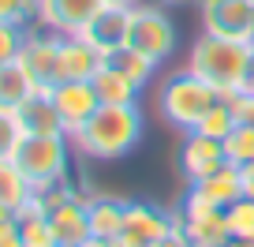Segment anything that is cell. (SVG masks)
<instances>
[{
    "mask_svg": "<svg viewBox=\"0 0 254 247\" xmlns=\"http://www.w3.org/2000/svg\"><path fill=\"white\" fill-rule=\"evenodd\" d=\"M26 199H30V183L19 176V168L11 165V158H0V202L23 210Z\"/></svg>",
    "mask_w": 254,
    "mask_h": 247,
    "instance_id": "obj_24",
    "label": "cell"
},
{
    "mask_svg": "<svg viewBox=\"0 0 254 247\" xmlns=\"http://www.w3.org/2000/svg\"><path fill=\"white\" fill-rule=\"evenodd\" d=\"M217 247H254V240H243V236H228L224 244H217Z\"/></svg>",
    "mask_w": 254,
    "mask_h": 247,
    "instance_id": "obj_31",
    "label": "cell"
},
{
    "mask_svg": "<svg viewBox=\"0 0 254 247\" xmlns=\"http://www.w3.org/2000/svg\"><path fill=\"white\" fill-rule=\"evenodd\" d=\"M105 4H112V8H135V4H142V0H105Z\"/></svg>",
    "mask_w": 254,
    "mask_h": 247,
    "instance_id": "obj_35",
    "label": "cell"
},
{
    "mask_svg": "<svg viewBox=\"0 0 254 247\" xmlns=\"http://www.w3.org/2000/svg\"><path fill=\"white\" fill-rule=\"evenodd\" d=\"M11 165L30 183V191L45 187V183H56L71 168V139L67 135H23L15 154H11Z\"/></svg>",
    "mask_w": 254,
    "mask_h": 247,
    "instance_id": "obj_4",
    "label": "cell"
},
{
    "mask_svg": "<svg viewBox=\"0 0 254 247\" xmlns=\"http://www.w3.org/2000/svg\"><path fill=\"white\" fill-rule=\"evenodd\" d=\"M23 41H26V26L0 23V68H8L11 60H19V53H23Z\"/></svg>",
    "mask_w": 254,
    "mask_h": 247,
    "instance_id": "obj_28",
    "label": "cell"
},
{
    "mask_svg": "<svg viewBox=\"0 0 254 247\" xmlns=\"http://www.w3.org/2000/svg\"><path fill=\"white\" fill-rule=\"evenodd\" d=\"M142 109L138 105H101L71 139V146L90 161H120L142 139Z\"/></svg>",
    "mask_w": 254,
    "mask_h": 247,
    "instance_id": "obj_1",
    "label": "cell"
},
{
    "mask_svg": "<svg viewBox=\"0 0 254 247\" xmlns=\"http://www.w3.org/2000/svg\"><path fill=\"white\" fill-rule=\"evenodd\" d=\"M15 214H19L15 206H8V202H0V225H4V221H15Z\"/></svg>",
    "mask_w": 254,
    "mask_h": 247,
    "instance_id": "obj_32",
    "label": "cell"
},
{
    "mask_svg": "<svg viewBox=\"0 0 254 247\" xmlns=\"http://www.w3.org/2000/svg\"><path fill=\"white\" fill-rule=\"evenodd\" d=\"M187 68L221 94H239V90L254 86V45L202 30V38L190 45Z\"/></svg>",
    "mask_w": 254,
    "mask_h": 247,
    "instance_id": "obj_2",
    "label": "cell"
},
{
    "mask_svg": "<svg viewBox=\"0 0 254 247\" xmlns=\"http://www.w3.org/2000/svg\"><path fill=\"white\" fill-rule=\"evenodd\" d=\"M224 165H228V158H224L221 139H206V135H198V131H187V139H183V146H180V168H183V176H187V183L206 180V176H213L217 168H224Z\"/></svg>",
    "mask_w": 254,
    "mask_h": 247,
    "instance_id": "obj_11",
    "label": "cell"
},
{
    "mask_svg": "<svg viewBox=\"0 0 254 247\" xmlns=\"http://www.w3.org/2000/svg\"><path fill=\"white\" fill-rule=\"evenodd\" d=\"M243 180H247V195L254 199V165H251V168H243Z\"/></svg>",
    "mask_w": 254,
    "mask_h": 247,
    "instance_id": "obj_33",
    "label": "cell"
},
{
    "mask_svg": "<svg viewBox=\"0 0 254 247\" xmlns=\"http://www.w3.org/2000/svg\"><path fill=\"white\" fill-rule=\"evenodd\" d=\"M176 41H180V30L168 19L165 4L142 0V4L131 8V34H127V45L131 49H138V53H146L150 60L161 64V60H168L176 53Z\"/></svg>",
    "mask_w": 254,
    "mask_h": 247,
    "instance_id": "obj_5",
    "label": "cell"
},
{
    "mask_svg": "<svg viewBox=\"0 0 254 247\" xmlns=\"http://www.w3.org/2000/svg\"><path fill=\"white\" fill-rule=\"evenodd\" d=\"M53 236L60 247H86L90 244V195L79 191L75 199H67L60 210L49 214Z\"/></svg>",
    "mask_w": 254,
    "mask_h": 247,
    "instance_id": "obj_12",
    "label": "cell"
},
{
    "mask_svg": "<svg viewBox=\"0 0 254 247\" xmlns=\"http://www.w3.org/2000/svg\"><path fill=\"white\" fill-rule=\"evenodd\" d=\"M236 124H239V120H236V109H232V105L224 101V94H221V101H217L213 109L198 120V128H194V131H198V135H206V139H221V143H224V139L236 131Z\"/></svg>",
    "mask_w": 254,
    "mask_h": 247,
    "instance_id": "obj_23",
    "label": "cell"
},
{
    "mask_svg": "<svg viewBox=\"0 0 254 247\" xmlns=\"http://www.w3.org/2000/svg\"><path fill=\"white\" fill-rule=\"evenodd\" d=\"M187 195H194V199H206V202H213V206L228 210L232 202H239V199L247 195L243 168H236V165L217 168L213 176H206V180H198V183H190V187H187Z\"/></svg>",
    "mask_w": 254,
    "mask_h": 247,
    "instance_id": "obj_16",
    "label": "cell"
},
{
    "mask_svg": "<svg viewBox=\"0 0 254 247\" xmlns=\"http://www.w3.org/2000/svg\"><path fill=\"white\" fill-rule=\"evenodd\" d=\"M105 64H112L116 72H124L127 79L138 82V86H146V82L153 79V72H157V60H150L146 53H138V49H131V45L109 53V56H105Z\"/></svg>",
    "mask_w": 254,
    "mask_h": 247,
    "instance_id": "obj_22",
    "label": "cell"
},
{
    "mask_svg": "<svg viewBox=\"0 0 254 247\" xmlns=\"http://www.w3.org/2000/svg\"><path fill=\"white\" fill-rule=\"evenodd\" d=\"M53 101L60 109V120H64V128H67V135H75L101 109V97H97L94 82H60L53 90Z\"/></svg>",
    "mask_w": 254,
    "mask_h": 247,
    "instance_id": "obj_13",
    "label": "cell"
},
{
    "mask_svg": "<svg viewBox=\"0 0 254 247\" xmlns=\"http://www.w3.org/2000/svg\"><path fill=\"white\" fill-rule=\"evenodd\" d=\"M60 41H64V34H53V30H45V26H38V23L26 26V41H23L19 60L26 64V72L38 82V90H56L64 82Z\"/></svg>",
    "mask_w": 254,
    "mask_h": 247,
    "instance_id": "obj_6",
    "label": "cell"
},
{
    "mask_svg": "<svg viewBox=\"0 0 254 247\" xmlns=\"http://www.w3.org/2000/svg\"><path fill=\"white\" fill-rule=\"evenodd\" d=\"M127 217V199H112V195H94L90 199V240H120Z\"/></svg>",
    "mask_w": 254,
    "mask_h": 247,
    "instance_id": "obj_18",
    "label": "cell"
},
{
    "mask_svg": "<svg viewBox=\"0 0 254 247\" xmlns=\"http://www.w3.org/2000/svg\"><path fill=\"white\" fill-rule=\"evenodd\" d=\"M15 221H19V240H23V247H60L56 236H53V225H49V214H41L38 206L26 202L15 214Z\"/></svg>",
    "mask_w": 254,
    "mask_h": 247,
    "instance_id": "obj_21",
    "label": "cell"
},
{
    "mask_svg": "<svg viewBox=\"0 0 254 247\" xmlns=\"http://www.w3.org/2000/svg\"><path fill=\"white\" fill-rule=\"evenodd\" d=\"M38 19V0H0V23L30 26Z\"/></svg>",
    "mask_w": 254,
    "mask_h": 247,
    "instance_id": "obj_27",
    "label": "cell"
},
{
    "mask_svg": "<svg viewBox=\"0 0 254 247\" xmlns=\"http://www.w3.org/2000/svg\"><path fill=\"white\" fill-rule=\"evenodd\" d=\"M157 4H190V0H157Z\"/></svg>",
    "mask_w": 254,
    "mask_h": 247,
    "instance_id": "obj_36",
    "label": "cell"
},
{
    "mask_svg": "<svg viewBox=\"0 0 254 247\" xmlns=\"http://www.w3.org/2000/svg\"><path fill=\"white\" fill-rule=\"evenodd\" d=\"M224 158H228V165H236V168H251L254 165V128L251 124H236V131L224 139Z\"/></svg>",
    "mask_w": 254,
    "mask_h": 247,
    "instance_id": "obj_25",
    "label": "cell"
},
{
    "mask_svg": "<svg viewBox=\"0 0 254 247\" xmlns=\"http://www.w3.org/2000/svg\"><path fill=\"white\" fill-rule=\"evenodd\" d=\"M206 34L254 45V0H202Z\"/></svg>",
    "mask_w": 254,
    "mask_h": 247,
    "instance_id": "obj_8",
    "label": "cell"
},
{
    "mask_svg": "<svg viewBox=\"0 0 254 247\" xmlns=\"http://www.w3.org/2000/svg\"><path fill=\"white\" fill-rule=\"evenodd\" d=\"M90 82H94L101 105H138V90H142V86H138V82H131L124 72H116L112 64H105Z\"/></svg>",
    "mask_w": 254,
    "mask_h": 247,
    "instance_id": "obj_19",
    "label": "cell"
},
{
    "mask_svg": "<svg viewBox=\"0 0 254 247\" xmlns=\"http://www.w3.org/2000/svg\"><path fill=\"white\" fill-rule=\"evenodd\" d=\"M86 247H124V244H120V240H97V236H94Z\"/></svg>",
    "mask_w": 254,
    "mask_h": 247,
    "instance_id": "obj_34",
    "label": "cell"
},
{
    "mask_svg": "<svg viewBox=\"0 0 254 247\" xmlns=\"http://www.w3.org/2000/svg\"><path fill=\"white\" fill-rule=\"evenodd\" d=\"M34 90H38V82L30 79V72H26L23 60H11L8 68H0V109L15 112Z\"/></svg>",
    "mask_w": 254,
    "mask_h": 247,
    "instance_id": "obj_20",
    "label": "cell"
},
{
    "mask_svg": "<svg viewBox=\"0 0 254 247\" xmlns=\"http://www.w3.org/2000/svg\"><path fill=\"white\" fill-rule=\"evenodd\" d=\"M127 34H131V8H112L109 4V8L82 30V38L109 56V53H116V49L127 45Z\"/></svg>",
    "mask_w": 254,
    "mask_h": 247,
    "instance_id": "obj_17",
    "label": "cell"
},
{
    "mask_svg": "<svg viewBox=\"0 0 254 247\" xmlns=\"http://www.w3.org/2000/svg\"><path fill=\"white\" fill-rule=\"evenodd\" d=\"M150 247H190V240H187V232H183V225H180V229H172L165 240H157V244H150Z\"/></svg>",
    "mask_w": 254,
    "mask_h": 247,
    "instance_id": "obj_30",
    "label": "cell"
},
{
    "mask_svg": "<svg viewBox=\"0 0 254 247\" xmlns=\"http://www.w3.org/2000/svg\"><path fill=\"white\" fill-rule=\"evenodd\" d=\"M228 232L243 236V240H254V199L251 195H243L239 202L228 206Z\"/></svg>",
    "mask_w": 254,
    "mask_h": 247,
    "instance_id": "obj_26",
    "label": "cell"
},
{
    "mask_svg": "<svg viewBox=\"0 0 254 247\" xmlns=\"http://www.w3.org/2000/svg\"><path fill=\"white\" fill-rule=\"evenodd\" d=\"M217 101H221V90L209 86L206 79H198L190 68L168 75V82L157 94V109H161V116H165V124H172V128H180V131H194L198 120L206 116Z\"/></svg>",
    "mask_w": 254,
    "mask_h": 247,
    "instance_id": "obj_3",
    "label": "cell"
},
{
    "mask_svg": "<svg viewBox=\"0 0 254 247\" xmlns=\"http://www.w3.org/2000/svg\"><path fill=\"white\" fill-rule=\"evenodd\" d=\"M23 139V128H19V120L11 109H0V158H11Z\"/></svg>",
    "mask_w": 254,
    "mask_h": 247,
    "instance_id": "obj_29",
    "label": "cell"
},
{
    "mask_svg": "<svg viewBox=\"0 0 254 247\" xmlns=\"http://www.w3.org/2000/svg\"><path fill=\"white\" fill-rule=\"evenodd\" d=\"M105 8H109L105 0H38L34 23L53 34H82Z\"/></svg>",
    "mask_w": 254,
    "mask_h": 247,
    "instance_id": "obj_10",
    "label": "cell"
},
{
    "mask_svg": "<svg viewBox=\"0 0 254 247\" xmlns=\"http://www.w3.org/2000/svg\"><path fill=\"white\" fill-rule=\"evenodd\" d=\"M180 225H183V232H187V240L198 244V247H217V244H224V240L232 236L228 232V210L213 206V202H206V199H194V195L183 199Z\"/></svg>",
    "mask_w": 254,
    "mask_h": 247,
    "instance_id": "obj_9",
    "label": "cell"
},
{
    "mask_svg": "<svg viewBox=\"0 0 254 247\" xmlns=\"http://www.w3.org/2000/svg\"><path fill=\"white\" fill-rule=\"evenodd\" d=\"M60 68H64V82H90L105 68V53L97 45H90L82 34H64Z\"/></svg>",
    "mask_w": 254,
    "mask_h": 247,
    "instance_id": "obj_14",
    "label": "cell"
},
{
    "mask_svg": "<svg viewBox=\"0 0 254 247\" xmlns=\"http://www.w3.org/2000/svg\"><path fill=\"white\" fill-rule=\"evenodd\" d=\"M15 120L23 128V135H67V128L60 120V109L53 101V90H34L15 109Z\"/></svg>",
    "mask_w": 254,
    "mask_h": 247,
    "instance_id": "obj_15",
    "label": "cell"
},
{
    "mask_svg": "<svg viewBox=\"0 0 254 247\" xmlns=\"http://www.w3.org/2000/svg\"><path fill=\"white\" fill-rule=\"evenodd\" d=\"M172 229H180V210H165V206H153V202H127L120 244L124 247H150L157 240H165Z\"/></svg>",
    "mask_w": 254,
    "mask_h": 247,
    "instance_id": "obj_7",
    "label": "cell"
},
{
    "mask_svg": "<svg viewBox=\"0 0 254 247\" xmlns=\"http://www.w3.org/2000/svg\"><path fill=\"white\" fill-rule=\"evenodd\" d=\"M190 247H198V244H190Z\"/></svg>",
    "mask_w": 254,
    "mask_h": 247,
    "instance_id": "obj_37",
    "label": "cell"
}]
</instances>
